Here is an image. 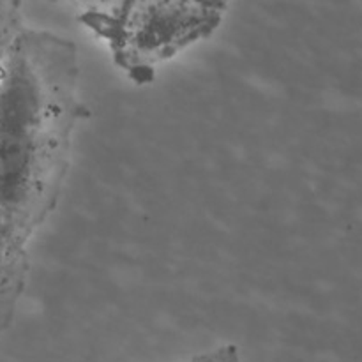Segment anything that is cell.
<instances>
[{"mask_svg": "<svg viewBox=\"0 0 362 362\" xmlns=\"http://www.w3.org/2000/svg\"><path fill=\"white\" fill-rule=\"evenodd\" d=\"M14 32L11 30H0V76H2V69H4V60H6V53L7 48H9L11 37H13Z\"/></svg>", "mask_w": 362, "mask_h": 362, "instance_id": "6", "label": "cell"}, {"mask_svg": "<svg viewBox=\"0 0 362 362\" xmlns=\"http://www.w3.org/2000/svg\"><path fill=\"white\" fill-rule=\"evenodd\" d=\"M16 0H0V30H9Z\"/></svg>", "mask_w": 362, "mask_h": 362, "instance_id": "5", "label": "cell"}, {"mask_svg": "<svg viewBox=\"0 0 362 362\" xmlns=\"http://www.w3.org/2000/svg\"><path fill=\"white\" fill-rule=\"evenodd\" d=\"M27 272L25 250H0V332L7 327L20 297Z\"/></svg>", "mask_w": 362, "mask_h": 362, "instance_id": "3", "label": "cell"}, {"mask_svg": "<svg viewBox=\"0 0 362 362\" xmlns=\"http://www.w3.org/2000/svg\"><path fill=\"white\" fill-rule=\"evenodd\" d=\"M221 2H225V4H226V2H228V0H221Z\"/></svg>", "mask_w": 362, "mask_h": 362, "instance_id": "8", "label": "cell"}, {"mask_svg": "<svg viewBox=\"0 0 362 362\" xmlns=\"http://www.w3.org/2000/svg\"><path fill=\"white\" fill-rule=\"evenodd\" d=\"M225 7L221 0H120L110 11H87L81 21L108 45L117 67L145 85L159 64L211 37Z\"/></svg>", "mask_w": 362, "mask_h": 362, "instance_id": "2", "label": "cell"}, {"mask_svg": "<svg viewBox=\"0 0 362 362\" xmlns=\"http://www.w3.org/2000/svg\"><path fill=\"white\" fill-rule=\"evenodd\" d=\"M92 2H105V0H92Z\"/></svg>", "mask_w": 362, "mask_h": 362, "instance_id": "7", "label": "cell"}, {"mask_svg": "<svg viewBox=\"0 0 362 362\" xmlns=\"http://www.w3.org/2000/svg\"><path fill=\"white\" fill-rule=\"evenodd\" d=\"M76 46L49 32H14L0 76V214L23 244L55 209L73 133L87 113Z\"/></svg>", "mask_w": 362, "mask_h": 362, "instance_id": "1", "label": "cell"}, {"mask_svg": "<svg viewBox=\"0 0 362 362\" xmlns=\"http://www.w3.org/2000/svg\"><path fill=\"white\" fill-rule=\"evenodd\" d=\"M189 362H240L239 350L233 345L219 346V349L205 352L202 356L193 357Z\"/></svg>", "mask_w": 362, "mask_h": 362, "instance_id": "4", "label": "cell"}]
</instances>
